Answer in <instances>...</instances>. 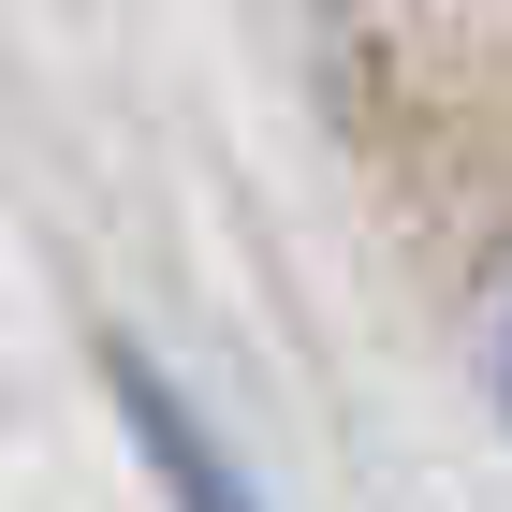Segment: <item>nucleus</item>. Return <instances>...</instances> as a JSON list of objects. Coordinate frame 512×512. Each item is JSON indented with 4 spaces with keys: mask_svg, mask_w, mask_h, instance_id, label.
Instances as JSON below:
<instances>
[{
    "mask_svg": "<svg viewBox=\"0 0 512 512\" xmlns=\"http://www.w3.org/2000/svg\"><path fill=\"white\" fill-rule=\"evenodd\" d=\"M118 410H132V439H147V469L176 483V512H249V498H235V469H220V439H205L191 410L161 395V366H132V352H118Z\"/></svg>",
    "mask_w": 512,
    "mask_h": 512,
    "instance_id": "nucleus-1",
    "label": "nucleus"
}]
</instances>
